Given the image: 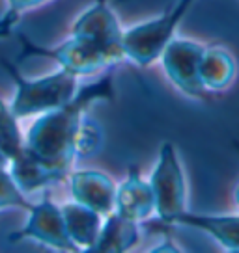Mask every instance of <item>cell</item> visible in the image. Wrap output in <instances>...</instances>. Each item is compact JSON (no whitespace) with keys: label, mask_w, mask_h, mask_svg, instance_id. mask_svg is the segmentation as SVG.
<instances>
[{"label":"cell","mask_w":239,"mask_h":253,"mask_svg":"<svg viewBox=\"0 0 239 253\" xmlns=\"http://www.w3.org/2000/svg\"><path fill=\"white\" fill-rule=\"evenodd\" d=\"M112 99L114 84L112 73L109 71L94 84L80 86L67 104L34 119L24 134V147L40 158L60 181H67L77 160L75 142L86 112L96 103Z\"/></svg>","instance_id":"obj_1"},{"label":"cell","mask_w":239,"mask_h":253,"mask_svg":"<svg viewBox=\"0 0 239 253\" xmlns=\"http://www.w3.org/2000/svg\"><path fill=\"white\" fill-rule=\"evenodd\" d=\"M0 63L13 82V99L9 101V108L19 119L38 118L64 106L80 87L79 77L60 67L43 77H26L15 63L8 60H0Z\"/></svg>","instance_id":"obj_2"},{"label":"cell","mask_w":239,"mask_h":253,"mask_svg":"<svg viewBox=\"0 0 239 253\" xmlns=\"http://www.w3.org/2000/svg\"><path fill=\"white\" fill-rule=\"evenodd\" d=\"M196 0H176L161 15L123 30V48L129 62L148 67L159 62L163 50L176 38V30Z\"/></svg>","instance_id":"obj_3"},{"label":"cell","mask_w":239,"mask_h":253,"mask_svg":"<svg viewBox=\"0 0 239 253\" xmlns=\"http://www.w3.org/2000/svg\"><path fill=\"white\" fill-rule=\"evenodd\" d=\"M19 45H21V58H45L60 67L69 71L75 77H92L99 71L112 69L116 67V63L112 62V58L103 48L94 45L92 41L71 36L64 40L58 45H40L32 41L28 36L19 34Z\"/></svg>","instance_id":"obj_4"},{"label":"cell","mask_w":239,"mask_h":253,"mask_svg":"<svg viewBox=\"0 0 239 253\" xmlns=\"http://www.w3.org/2000/svg\"><path fill=\"white\" fill-rule=\"evenodd\" d=\"M150 184L155 198V216L165 225H174L176 220L189 211V207L183 166L178 151L170 142L161 145L157 162L150 175Z\"/></svg>","instance_id":"obj_5"},{"label":"cell","mask_w":239,"mask_h":253,"mask_svg":"<svg viewBox=\"0 0 239 253\" xmlns=\"http://www.w3.org/2000/svg\"><path fill=\"white\" fill-rule=\"evenodd\" d=\"M26 214L28 218L24 221V225L9 235V242L32 240L56 252H79L67 235L62 207L56 205L47 194L41 201L32 203Z\"/></svg>","instance_id":"obj_6"},{"label":"cell","mask_w":239,"mask_h":253,"mask_svg":"<svg viewBox=\"0 0 239 253\" xmlns=\"http://www.w3.org/2000/svg\"><path fill=\"white\" fill-rule=\"evenodd\" d=\"M69 34L103 48L116 65L127 60L123 48V30L107 0H94V4L73 21Z\"/></svg>","instance_id":"obj_7"},{"label":"cell","mask_w":239,"mask_h":253,"mask_svg":"<svg viewBox=\"0 0 239 253\" xmlns=\"http://www.w3.org/2000/svg\"><path fill=\"white\" fill-rule=\"evenodd\" d=\"M204 50L206 47L198 41L174 38L159 58L168 80L191 99H204L207 95L200 79V62Z\"/></svg>","instance_id":"obj_8"},{"label":"cell","mask_w":239,"mask_h":253,"mask_svg":"<svg viewBox=\"0 0 239 253\" xmlns=\"http://www.w3.org/2000/svg\"><path fill=\"white\" fill-rule=\"evenodd\" d=\"M67 181L73 201L90 207L103 216L116 211L118 184L107 173L97 169H77L69 173Z\"/></svg>","instance_id":"obj_9"},{"label":"cell","mask_w":239,"mask_h":253,"mask_svg":"<svg viewBox=\"0 0 239 253\" xmlns=\"http://www.w3.org/2000/svg\"><path fill=\"white\" fill-rule=\"evenodd\" d=\"M116 212L138 223L155 216V198L152 184L140 175L136 166H129L125 179L118 184Z\"/></svg>","instance_id":"obj_10"},{"label":"cell","mask_w":239,"mask_h":253,"mask_svg":"<svg viewBox=\"0 0 239 253\" xmlns=\"http://www.w3.org/2000/svg\"><path fill=\"white\" fill-rule=\"evenodd\" d=\"M174 225H183L204 231L224 250L239 253V214H206V212H183Z\"/></svg>","instance_id":"obj_11"},{"label":"cell","mask_w":239,"mask_h":253,"mask_svg":"<svg viewBox=\"0 0 239 253\" xmlns=\"http://www.w3.org/2000/svg\"><path fill=\"white\" fill-rule=\"evenodd\" d=\"M8 169L13 181L17 182V186L23 190L26 196H32L36 192H45L47 188H53L55 184L62 182L26 147H23L9 160Z\"/></svg>","instance_id":"obj_12"},{"label":"cell","mask_w":239,"mask_h":253,"mask_svg":"<svg viewBox=\"0 0 239 253\" xmlns=\"http://www.w3.org/2000/svg\"><path fill=\"white\" fill-rule=\"evenodd\" d=\"M60 207H62L65 229H67L71 242L77 246L79 252H90L99 238L105 216L77 201Z\"/></svg>","instance_id":"obj_13"},{"label":"cell","mask_w":239,"mask_h":253,"mask_svg":"<svg viewBox=\"0 0 239 253\" xmlns=\"http://www.w3.org/2000/svg\"><path fill=\"white\" fill-rule=\"evenodd\" d=\"M140 223L129 220L120 212H111L105 216L103 227L94 248L88 253H123L135 248L140 240Z\"/></svg>","instance_id":"obj_14"},{"label":"cell","mask_w":239,"mask_h":253,"mask_svg":"<svg viewBox=\"0 0 239 253\" xmlns=\"http://www.w3.org/2000/svg\"><path fill=\"white\" fill-rule=\"evenodd\" d=\"M236 75H238V63L226 48L219 45L206 47L200 62V79L207 93L224 91L226 87H230Z\"/></svg>","instance_id":"obj_15"},{"label":"cell","mask_w":239,"mask_h":253,"mask_svg":"<svg viewBox=\"0 0 239 253\" xmlns=\"http://www.w3.org/2000/svg\"><path fill=\"white\" fill-rule=\"evenodd\" d=\"M30 207H32V201L17 186V182L9 173L6 160L0 157V212L11 211V209H19L26 212Z\"/></svg>","instance_id":"obj_16"},{"label":"cell","mask_w":239,"mask_h":253,"mask_svg":"<svg viewBox=\"0 0 239 253\" xmlns=\"http://www.w3.org/2000/svg\"><path fill=\"white\" fill-rule=\"evenodd\" d=\"M53 0H6V9L0 13V40L9 38L28 11L45 6Z\"/></svg>","instance_id":"obj_17"},{"label":"cell","mask_w":239,"mask_h":253,"mask_svg":"<svg viewBox=\"0 0 239 253\" xmlns=\"http://www.w3.org/2000/svg\"><path fill=\"white\" fill-rule=\"evenodd\" d=\"M103 130L99 123H96L94 119H90L84 116L82 123L79 126L77 132V142H75V149H77V158H86L96 155L97 151L103 145Z\"/></svg>","instance_id":"obj_18"},{"label":"cell","mask_w":239,"mask_h":253,"mask_svg":"<svg viewBox=\"0 0 239 253\" xmlns=\"http://www.w3.org/2000/svg\"><path fill=\"white\" fill-rule=\"evenodd\" d=\"M13 121H21V119L15 118V114L11 112L8 103H4V99H0V125H8Z\"/></svg>","instance_id":"obj_19"},{"label":"cell","mask_w":239,"mask_h":253,"mask_svg":"<svg viewBox=\"0 0 239 253\" xmlns=\"http://www.w3.org/2000/svg\"><path fill=\"white\" fill-rule=\"evenodd\" d=\"M234 201H236V205L239 209V184L236 186V192H234Z\"/></svg>","instance_id":"obj_20"},{"label":"cell","mask_w":239,"mask_h":253,"mask_svg":"<svg viewBox=\"0 0 239 253\" xmlns=\"http://www.w3.org/2000/svg\"><path fill=\"white\" fill-rule=\"evenodd\" d=\"M234 149L238 153V158H239V142H234Z\"/></svg>","instance_id":"obj_21"}]
</instances>
